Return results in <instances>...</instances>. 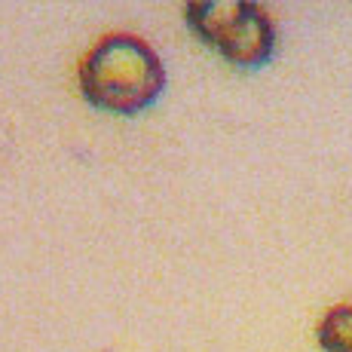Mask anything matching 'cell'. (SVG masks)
I'll return each instance as SVG.
<instances>
[{"mask_svg":"<svg viewBox=\"0 0 352 352\" xmlns=\"http://www.w3.org/2000/svg\"><path fill=\"white\" fill-rule=\"evenodd\" d=\"M319 343L324 352H352V307H337L324 316Z\"/></svg>","mask_w":352,"mask_h":352,"instance_id":"3","label":"cell"},{"mask_svg":"<svg viewBox=\"0 0 352 352\" xmlns=\"http://www.w3.org/2000/svg\"><path fill=\"white\" fill-rule=\"evenodd\" d=\"M166 89V67L160 56L132 34L98 40L80 67V92L92 107L107 113H138Z\"/></svg>","mask_w":352,"mask_h":352,"instance_id":"1","label":"cell"},{"mask_svg":"<svg viewBox=\"0 0 352 352\" xmlns=\"http://www.w3.org/2000/svg\"><path fill=\"white\" fill-rule=\"evenodd\" d=\"M187 25L236 67H263L273 58L276 28L252 0H202L184 6Z\"/></svg>","mask_w":352,"mask_h":352,"instance_id":"2","label":"cell"}]
</instances>
